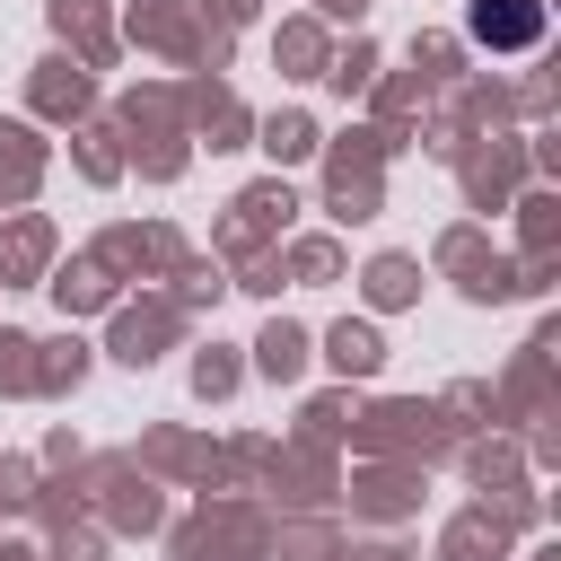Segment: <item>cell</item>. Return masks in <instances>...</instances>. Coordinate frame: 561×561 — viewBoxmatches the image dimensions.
Wrapping results in <instances>:
<instances>
[{"label":"cell","instance_id":"cell-1","mask_svg":"<svg viewBox=\"0 0 561 561\" xmlns=\"http://www.w3.org/2000/svg\"><path fill=\"white\" fill-rule=\"evenodd\" d=\"M473 35L500 44V53H517V44L543 35V0H473Z\"/></svg>","mask_w":561,"mask_h":561}]
</instances>
